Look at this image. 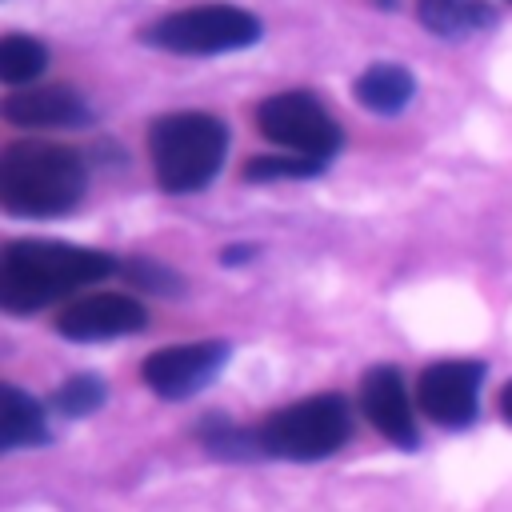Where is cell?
<instances>
[{
	"mask_svg": "<svg viewBox=\"0 0 512 512\" xmlns=\"http://www.w3.org/2000/svg\"><path fill=\"white\" fill-rule=\"evenodd\" d=\"M148 328V312L140 300L124 292H92L60 308L56 332L76 344H96V340H116Z\"/></svg>",
	"mask_w": 512,
	"mask_h": 512,
	"instance_id": "cell-9",
	"label": "cell"
},
{
	"mask_svg": "<svg viewBox=\"0 0 512 512\" xmlns=\"http://www.w3.org/2000/svg\"><path fill=\"white\" fill-rule=\"evenodd\" d=\"M148 152H152L156 184L164 192L172 196L200 192L216 180L224 164L228 128L208 112H168L148 128Z\"/></svg>",
	"mask_w": 512,
	"mask_h": 512,
	"instance_id": "cell-3",
	"label": "cell"
},
{
	"mask_svg": "<svg viewBox=\"0 0 512 512\" xmlns=\"http://www.w3.org/2000/svg\"><path fill=\"white\" fill-rule=\"evenodd\" d=\"M500 416L512 424V380L504 384V392H500Z\"/></svg>",
	"mask_w": 512,
	"mask_h": 512,
	"instance_id": "cell-21",
	"label": "cell"
},
{
	"mask_svg": "<svg viewBox=\"0 0 512 512\" xmlns=\"http://www.w3.org/2000/svg\"><path fill=\"white\" fill-rule=\"evenodd\" d=\"M48 68V48L32 36L8 32L0 40V80L4 84H28Z\"/></svg>",
	"mask_w": 512,
	"mask_h": 512,
	"instance_id": "cell-16",
	"label": "cell"
},
{
	"mask_svg": "<svg viewBox=\"0 0 512 512\" xmlns=\"http://www.w3.org/2000/svg\"><path fill=\"white\" fill-rule=\"evenodd\" d=\"M416 80L404 64H372L356 76V100L376 116H396L412 104Z\"/></svg>",
	"mask_w": 512,
	"mask_h": 512,
	"instance_id": "cell-14",
	"label": "cell"
},
{
	"mask_svg": "<svg viewBox=\"0 0 512 512\" xmlns=\"http://www.w3.org/2000/svg\"><path fill=\"white\" fill-rule=\"evenodd\" d=\"M256 124L260 132L296 152V156H316V160H332L340 152V124L328 116V108L312 96V92H276L256 108Z\"/></svg>",
	"mask_w": 512,
	"mask_h": 512,
	"instance_id": "cell-6",
	"label": "cell"
},
{
	"mask_svg": "<svg viewBox=\"0 0 512 512\" xmlns=\"http://www.w3.org/2000/svg\"><path fill=\"white\" fill-rule=\"evenodd\" d=\"M248 256H256V248H248V244H232V248L220 252V264H244Z\"/></svg>",
	"mask_w": 512,
	"mask_h": 512,
	"instance_id": "cell-20",
	"label": "cell"
},
{
	"mask_svg": "<svg viewBox=\"0 0 512 512\" xmlns=\"http://www.w3.org/2000/svg\"><path fill=\"white\" fill-rule=\"evenodd\" d=\"M4 120L20 128H80L92 120L84 96L76 88L52 84V88H24L4 100Z\"/></svg>",
	"mask_w": 512,
	"mask_h": 512,
	"instance_id": "cell-11",
	"label": "cell"
},
{
	"mask_svg": "<svg viewBox=\"0 0 512 512\" xmlns=\"http://www.w3.org/2000/svg\"><path fill=\"white\" fill-rule=\"evenodd\" d=\"M104 400H108V384H104V376H96V372H80V376L64 380V384L52 392V408H56L60 416H72V420L96 412Z\"/></svg>",
	"mask_w": 512,
	"mask_h": 512,
	"instance_id": "cell-17",
	"label": "cell"
},
{
	"mask_svg": "<svg viewBox=\"0 0 512 512\" xmlns=\"http://www.w3.org/2000/svg\"><path fill=\"white\" fill-rule=\"evenodd\" d=\"M324 168H328V160L296 156V152H284V156H252L244 164V180H308V176H316Z\"/></svg>",
	"mask_w": 512,
	"mask_h": 512,
	"instance_id": "cell-18",
	"label": "cell"
},
{
	"mask_svg": "<svg viewBox=\"0 0 512 512\" xmlns=\"http://www.w3.org/2000/svg\"><path fill=\"white\" fill-rule=\"evenodd\" d=\"M260 20L248 8L236 4H196V8H180L156 24L144 28V40L164 48V52H180V56H220V52H236L260 40Z\"/></svg>",
	"mask_w": 512,
	"mask_h": 512,
	"instance_id": "cell-5",
	"label": "cell"
},
{
	"mask_svg": "<svg viewBox=\"0 0 512 512\" xmlns=\"http://www.w3.org/2000/svg\"><path fill=\"white\" fill-rule=\"evenodd\" d=\"M228 344L224 340H196V344H172V348H160L152 352L144 364H140V376L144 384L164 396V400H188L196 396L200 388L212 384V376L228 364Z\"/></svg>",
	"mask_w": 512,
	"mask_h": 512,
	"instance_id": "cell-8",
	"label": "cell"
},
{
	"mask_svg": "<svg viewBox=\"0 0 512 512\" xmlns=\"http://www.w3.org/2000/svg\"><path fill=\"white\" fill-rule=\"evenodd\" d=\"M416 16L432 36L464 40L496 24V8L484 0H416Z\"/></svg>",
	"mask_w": 512,
	"mask_h": 512,
	"instance_id": "cell-13",
	"label": "cell"
},
{
	"mask_svg": "<svg viewBox=\"0 0 512 512\" xmlns=\"http://www.w3.org/2000/svg\"><path fill=\"white\" fill-rule=\"evenodd\" d=\"M256 432H260L264 456L308 464V460H324L336 448H344V440L352 436V412L344 396L320 392L288 408H276Z\"/></svg>",
	"mask_w": 512,
	"mask_h": 512,
	"instance_id": "cell-4",
	"label": "cell"
},
{
	"mask_svg": "<svg viewBox=\"0 0 512 512\" xmlns=\"http://www.w3.org/2000/svg\"><path fill=\"white\" fill-rule=\"evenodd\" d=\"M360 408H364V416L372 420V428L384 440H392L404 452L420 448V428H416V416H412L408 384H404L396 364H376V368L364 372V380H360Z\"/></svg>",
	"mask_w": 512,
	"mask_h": 512,
	"instance_id": "cell-10",
	"label": "cell"
},
{
	"mask_svg": "<svg viewBox=\"0 0 512 512\" xmlns=\"http://www.w3.org/2000/svg\"><path fill=\"white\" fill-rule=\"evenodd\" d=\"M484 360H436L416 380V404L444 428H468L480 412Z\"/></svg>",
	"mask_w": 512,
	"mask_h": 512,
	"instance_id": "cell-7",
	"label": "cell"
},
{
	"mask_svg": "<svg viewBox=\"0 0 512 512\" xmlns=\"http://www.w3.org/2000/svg\"><path fill=\"white\" fill-rule=\"evenodd\" d=\"M196 436H200V444H204L212 456H224V460H256V456H264L260 432H256V428H240V424H232V420L220 416V412H208V416L196 424Z\"/></svg>",
	"mask_w": 512,
	"mask_h": 512,
	"instance_id": "cell-15",
	"label": "cell"
},
{
	"mask_svg": "<svg viewBox=\"0 0 512 512\" xmlns=\"http://www.w3.org/2000/svg\"><path fill=\"white\" fill-rule=\"evenodd\" d=\"M88 184L84 160L68 144L16 140L0 156V204L12 216L52 220L80 204Z\"/></svg>",
	"mask_w": 512,
	"mask_h": 512,
	"instance_id": "cell-2",
	"label": "cell"
},
{
	"mask_svg": "<svg viewBox=\"0 0 512 512\" xmlns=\"http://www.w3.org/2000/svg\"><path fill=\"white\" fill-rule=\"evenodd\" d=\"M120 272L128 276V284H136V288H144V292H160V296H176V292L184 288V280H180L168 264H156V260H148V256H132Z\"/></svg>",
	"mask_w": 512,
	"mask_h": 512,
	"instance_id": "cell-19",
	"label": "cell"
},
{
	"mask_svg": "<svg viewBox=\"0 0 512 512\" xmlns=\"http://www.w3.org/2000/svg\"><path fill=\"white\" fill-rule=\"evenodd\" d=\"M116 272V260L96 248L64 240H8L0 256V308L28 316L84 284H96Z\"/></svg>",
	"mask_w": 512,
	"mask_h": 512,
	"instance_id": "cell-1",
	"label": "cell"
},
{
	"mask_svg": "<svg viewBox=\"0 0 512 512\" xmlns=\"http://www.w3.org/2000/svg\"><path fill=\"white\" fill-rule=\"evenodd\" d=\"M0 448L16 452V448H40L48 444V416L40 408V400H32L28 392H20L16 384L0 388Z\"/></svg>",
	"mask_w": 512,
	"mask_h": 512,
	"instance_id": "cell-12",
	"label": "cell"
}]
</instances>
